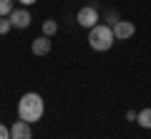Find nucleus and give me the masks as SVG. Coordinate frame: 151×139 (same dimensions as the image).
Listing matches in <instances>:
<instances>
[{"label": "nucleus", "instance_id": "obj_4", "mask_svg": "<svg viewBox=\"0 0 151 139\" xmlns=\"http://www.w3.org/2000/svg\"><path fill=\"white\" fill-rule=\"evenodd\" d=\"M136 33V25L131 20H119L116 25H113V36H116V41H126V38H131Z\"/></svg>", "mask_w": 151, "mask_h": 139}, {"label": "nucleus", "instance_id": "obj_11", "mask_svg": "<svg viewBox=\"0 0 151 139\" xmlns=\"http://www.w3.org/2000/svg\"><path fill=\"white\" fill-rule=\"evenodd\" d=\"M106 18H108V20H106V25H111V28H113L116 23L121 20V18H119V13H116V10H108V13H106Z\"/></svg>", "mask_w": 151, "mask_h": 139}, {"label": "nucleus", "instance_id": "obj_15", "mask_svg": "<svg viewBox=\"0 0 151 139\" xmlns=\"http://www.w3.org/2000/svg\"><path fill=\"white\" fill-rule=\"evenodd\" d=\"M23 5H33V3H38V0H20Z\"/></svg>", "mask_w": 151, "mask_h": 139}, {"label": "nucleus", "instance_id": "obj_8", "mask_svg": "<svg viewBox=\"0 0 151 139\" xmlns=\"http://www.w3.org/2000/svg\"><path fill=\"white\" fill-rule=\"evenodd\" d=\"M139 127H144V129H151V109H144V111H139Z\"/></svg>", "mask_w": 151, "mask_h": 139}, {"label": "nucleus", "instance_id": "obj_13", "mask_svg": "<svg viewBox=\"0 0 151 139\" xmlns=\"http://www.w3.org/2000/svg\"><path fill=\"white\" fill-rule=\"evenodd\" d=\"M0 139H10V129L5 124H0Z\"/></svg>", "mask_w": 151, "mask_h": 139}, {"label": "nucleus", "instance_id": "obj_2", "mask_svg": "<svg viewBox=\"0 0 151 139\" xmlns=\"http://www.w3.org/2000/svg\"><path fill=\"white\" fill-rule=\"evenodd\" d=\"M113 41H116L113 28L106 25V23H98L96 28H91V31H88V43H91L93 51H108V48L113 46Z\"/></svg>", "mask_w": 151, "mask_h": 139}, {"label": "nucleus", "instance_id": "obj_6", "mask_svg": "<svg viewBox=\"0 0 151 139\" xmlns=\"http://www.w3.org/2000/svg\"><path fill=\"white\" fill-rule=\"evenodd\" d=\"M10 139H33V132H30V124L28 122H15L10 127Z\"/></svg>", "mask_w": 151, "mask_h": 139}, {"label": "nucleus", "instance_id": "obj_10", "mask_svg": "<svg viewBox=\"0 0 151 139\" xmlns=\"http://www.w3.org/2000/svg\"><path fill=\"white\" fill-rule=\"evenodd\" d=\"M55 33H58V23H55V20H45L43 23V36H55Z\"/></svg>", "mask_w": 151, "mask_h": 139}, {"label": "nucleus", "instance_id": "obj_5", "mask_svg": "<svg viewBox=\"0 0 151 139\" xmlns=\"http://www.w3.org/2000/svg\"><path fill=\"white\" fill-rule=\"evenodd\" d=\"M8 18H10L13 28H28V25H30V20H33V18H30V13H28L25 8H15V10H13Z\"/></svg>", "mask_w": 151, "mask_h": 139}, {"label": "nucleus", "instance_id": "obj_7", "mask_svg": "<svg viewBox=\"0 0 151 139\" xmlns=\"http://www.w3.org/2000/svg\"><path fill=\"white\" fill-rule=\"evenodd\" d=\"M33 53L35 56H48L50 53V38L48 36H40L33 41Z\"/></svg>", "mask_w": 151, "mask_h": 139}, {"label": "nucleus", "instance_id": "obj_14", "mask_svg": "<svg viewBox=\"0 0 151 139\" xmlns=\"http://www.w3.org/2000/svg\"><path fill=\"white\" fill-rule=\"evenodd\" d=\"M126 119H129V122H136V119H139V111H126Z\"/></svg>", "mask_w": 151, "mask_h": 139}, {"label": "nucleus", "instance_id": "obj_3", "mask_svg": "<svg viewBox=\"0 0 151 139\" xmlns=\"http://www.w3.org/2000/svg\"><path fill=\"white\" fill-rule=\"evenodd\" d=\"M76 23H78L81 28H88V31L96 28L98 25V10L93 5H83L81 10H78V15H76Z\"/></svg>", "mask_w": 151, "mask_h": 139}, {"label": "nucleus", "instance_id": "obj_12", "mask_svg": "<svg viewBox=\"0 0 151 139\" xmlns=\"http://www.w3.org/2000/svg\"><path fill=\"white\" fill-rule=\"evenodd\" d=\"M13 28V23H10V18H0V36H5L8 31Z\"/></svg>", "mask_w": 151, "mask_h": 139}, {"label": "nucleus", "instance_id": "obj_9", "mask_svg": "<svg viewBox=\"0 0 151 139\" xmlns=\"http://www.w3.org/2000/svg\"><path fill=\"white\" fill-rule=\"evenodd\" d=\"M13 10H15L13 8V0H0V18H8Z\"/></svg>", "mask_w": 151, "mask_h": 139}, {"label": "nucleus", "instance_id": "obj_1", "mask_svg": "<svg viewBox=\"0 0 151 139\" xmlns=\"http://www.w3.org/2000/svg\"><path fill=\"white\" fill-rule=\"evenodd\" d=\"M43 111H45V104H43V99L38 96V94H25V96L20 99V104H18V116L23 119V122H28V124H33V122H38V119L43 116Z\"/></svg>", "mask_w": 151, "mask_h": 139}]
</instances>
